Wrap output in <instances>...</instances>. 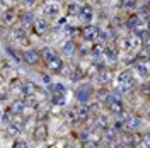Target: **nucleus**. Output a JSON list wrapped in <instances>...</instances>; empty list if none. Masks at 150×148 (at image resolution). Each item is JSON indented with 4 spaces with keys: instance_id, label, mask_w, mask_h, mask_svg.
I'll use <instances>...</instances> for the list:
<instances>
[{
    "instance_id": "f257e3e1",
    "label": "nucleus",
    "mask_w": 150,
    "mask_h": 148,
    "mask_svg": "<svg viewBox=\"0 0 150 148\" xmlns=\"http://www.w3.org/2000/svg\"><path fill=\"white\" fill-rule=\"evenodd\" d=\"M118 85H120V90L121 92H130L131 89L135 87V77L130 70H125L118 75Z\"/></svg>"
},
{
    "instance_id": "f03ea898",
    "label": "nucleus",
    "mask_w": 150,
    "mask_h": 148,
    "mask_svg": "<svg viewBox=\"0 0 150 148\" xmlns=\"http://www.w3.org/2000/svg\"><path fill=\"white\" fill-rule=\"evenodd\" d=\"M121 48L128 53H133L140 48V41L137 39V36H126L121 39Z\"/></svg>"
},
{
    "instance_id": "7ed1b4c3",
    "label": "nucleus",
    "mask_w": 150,
    "mask_h": 148,
    "mask_svg": "<svg viewBox=\"0 0 150 148\" xmlns=\"http://www.w3.org/2000/svg\"><path fill=\"white\" fill-rule=\"evenodd\" d=\"M22 61H26L28 65H36L38 61H39V51L38 49H34V48H28V49H24L22 51Z\"/></svg>"
},
{
    "instance_id": "20e7f679",
    "label": "nucleus",
    "mask_w": 150,
    "mask_h": 148,
    "mask_svg": "<svg viewBox=\"0 0 150 148\" xmlns=\"http://www.w3.org/2000/svg\"><path fill=\"white\" fill-rule=\"evenodd\" d=\"M99 32H101V29L97 27V26H92V24H87V26L82 29V36H84V39H87V41H96Z\"/></svg>"
},
{
    "instance_id": "39448f33",
    "label": "nucleus",
    "mask_w": 150,
    "mask_h": 148,
    "mask_svg": "<svg viewBox=\"0 0 150 148\" xmlns=\"http://www.w3.org/2000/svg\"><path fill=\"white\" fill-rule=\"evenodd\" d=\"M43 12H45V16L50 19H56L60 16V7L56 5L55 2H48L43 5Z\"/></svg>"
},
{
    "instance_id": "423d86ee",
    "label": "nucleus",
    "mask_w": 150,
    "mask_h": 148,
    "mask_svg": "<svg viewBox=\"0 0 150 148\" xmlns=\"http://www.w3.org/2000/svg\"><path fill=\"white\" fill-rule=\"evenodd\" d=\"M91 92H92V89H91V85H85L82 89H79L77 90V101L80 102V104H87L89 99H91Z\"/></svg>"
},
{
    "instance_id": "0eeeda50",
    "label": "nucleus",
    "mask_w": 150,
    "mask_h": 148,
    "mask_svg": "<svg viewBox=\"0 0 150 148\" xmlns=\"http://www.w3.org/2000/svg\"><path fill=\"white\" fill-rule=\"evenodd\" d=\"M33 27H34V32H36L38 36H43L45 32H48L50 24H48L46 19H36V20H34V24H33Z\"/></svg>"
},
{
    "instance_id": "6e6552de",
    "label": "nucleus",
    "mask_w": 150,
    "mask_h": 148,
    "mask_svg": "<svg viewBox=\"0 0 150 148\" xmlns=\"http://www.w3.org/2000/svg\"><path fill=\"white\" fill-rule=\"evenodd\" d=\"M16 19H17V12L14 9H7L2 12V22L5 24V26H12V24H16Z\"/></svg>"
},
{
    "instance_id": "1a4fd4ad",
    "label": "nucleus",
    "mask_w": 150,
    "mask_h": 148,
    "mask_svg": "<svg viewBox=\"0 0 150 148\" xmlns=\"http://www.w3.org/2000/svg\"><path fill=\"white\" fill-rule=\"evenodd\" d=\"M125 126L131 131H138L142 128V119L138 116H128L126 121H125Z\"/></svg>"
},
{
    "instance_id": "9d476101",
    "label": "nucleus",
    "mask_w": 150,
    "mask_h": 148,
    "mask_svg": "<svg viewBox=\"0 0 150 148\" xmlns=\"http://www.w3.org/2000/svg\"><path fill=\"white\" fill-rule=\"evenodd\" d=\"M21 92H22V95L28 99V97H31V95H34V94L38 92V85L36 83H33V82H22Z\"/></svg>"
},
{
    "instance_id": "9b49d317",
    "label": "nucleus",
    "mask_w": 150,
    "mask_h": 148,
    "mask_svg": "<svg viewBox=\"0 0 150 148\" xmlns=\"http://www.w3.org/2000/svg\"><path fill=\"white\" fill-rule=\"evenodd\" d=\"M125 24H126V27L130 29V31H133V32H135V31L142 29L140 27V26H142V19L138 17L137 14H133V16H130V17L126 19V22H125Z\"/></svg>"
},
{
    "instance_id": "f8f14e48",
    "label": "nucleus",
    "mask_w": 150,
    "mask_h": 148,
    "mask_svg": "<svg viewBox=\"0 0 150 148\" xmlns=\"http://www.w3.org/2000/svg\"><path fill=\"white\" fill-rule=\"evenodd\" d=\"M34 14L33 12H24L22 16H21V27L22 29H28V27H33V24H34Z\"/></svg>"
},
{
    "instance_id": "ddd939ff",
    "label": "nucleus",
    "mask_w": 150,
    "mask_h": 148,
    "mask_svg": "<svg viewBox=\"0 0 150 148\" xmlns=\"http://www.w3.org/2000/svg\"><path fill=\"white\" fill-rule=\"evenodd\" d=\"M48 136V128L46 124H43V123H38L36 128H34V140L38 141H43V140H46Z\"/></svg>"
},
{
    "instance_id": "4468645a",
    "label": "nucleus",
    "mask_w": 150,
    "mask_h": 148,
    "mask_svg": "<svg viewBox=\"0 0 150 148\" xmlns=\"http://www.w3.org/2000/svg\"><path fill=\"white\" fill-rule=\"evenodd\" d=\"M48 68H50V72H53V73H60L62 70H63V60L60 58V56H55L50 63H46Z\"/></svg>"
},
{
    "instance_id": "2eb2a0df",
    "label": "nucleus",
    "mask_w": 150,
    "mask_h": 148,
    "mask_svg": "<svg viewBox=\"0 0 150 148\" xmlns=\"http://www.w3.org/2000/svg\"><path fill=\"white\" fill-rule=\"evenodd\" d=\"M26 107H28V104L24 101H21V99H17V101L12 102L10 112H12V114H24V112H26Z\"/></svg>"
},
{
    "instance_id": "dca6fc26",
    "label": "nucleus",
    "mask_w": 150,
    "mask_h": 148,
    "mask_svg": "<svg viewBox=\"0 0 150 148\" xmlns=\"http://www.w3.org/2000/svg\"><path fill=\"white\" fill-rule=\"evenodd\" d=\"M79 16L82 17V20H84V22H87V24H89V22L94 19L92 7H91V5H84V7H80V14H79Z\"/></svg>"
},
{
    "instance_id": "f3484780",
    "label": "nucleus",
    "mask_w": 150,
    "mask_h": 148,
    "mask_svg": "<svg viewBox=\"0 0 150 148\" xmlns=\"http://www.w3.org/2000/svg\"><path fill=\"white\" fill-rule=\"evenodd\" d=\"M109 124H111V123H109V118H108V116H106V114H99V116H97V118H96V130H108V128H109Z\"/></svg>"
},
{
    "instance_id": "a211bd4d",
    "label": "nucleus",
    "mask_w": 150,
    "mask_h": 148,
    "mask_svg": "<svg viewBox=\"0 0 150 148\" xmlns=\"http://www.w3.org/2000/svg\"><path fill=\"white\" fill-rule=\"evenodd\" d=\"M108 106H109V111L116 116H120L125 112V107H123V102L121 101H108Z\"/></svg>"
},
{
    "instance_id": "6ab92c4d",
    "label": "nucleus",
    "mask_w": 150,
    "mask_h": 148,
    "mask_svg": "<svg viewBox=\"0 0 150 148\" xmlns=\"http://www.w3.org/2000/svg\"><path fill=\"white\" fill-rule=\"evenodd\" d=\"M39 56H41V58H43L46 63H50V61H51V60H53V58L56 56V51L53 49V48L46 46V48H43V49L39 51Z\"/></svg>"
},
{
    "instance_id": "aec40b11",
    "label": "nucleus",
    "mask_w": 150,
    "mask_h": 148,
    "mask_svg": "<svg viewBox=\"0 0 150 148\" xmlns=\"http://www.w3.org/2000/svg\"><path fill=\"white\" fill-rule=\"evenodd\" d=\"M75 114H77V119H87L89 116H91V112H89V107H87V104H80L79 107H77V111H75Z\"/></svg>"
},
{
    "instance_id": "412c9836",
    "label": "nucleus",
    "mask_w": 150,
    "mask_h": 148,
    "mask_svg": "<svg viewBox=\"0 0 150 148\" xmlns=\"http://www.w3.org/2000/svg\"><path fill=\"white\" fill-rule=\"evenodd\" d=\"M21 131H22V128H21L19 124H16V123H9V126H7V135H9V136L16 138V136L21 135Z\"/></svg>"
},
{
    "instance_id": "4be33fe9",
    "label": "nucleus",
    "mask_w": 150,
    "mask_h": 148,
    "mask_svg": "<svg viewBox=\"0 0 150 148\" xmlns=\"http://www.w3.org/2000/svg\"><path fill=\"white\" fill-rule=\"evenodd\" d=\"M103 55L106 56L108 61H116V60H118V51H116L114 48H104Z\"/></svg>"
},
{
    "instance_id": "5701e85b",
    "label": "nucleus",
    "mask_w": 150,
    "mask_h": 148,
    "mask_svg": "<svg viewBox=\"0 0 150 148\" xmlns=\"http://www.w3.org/2000/svg\"><path fill=\"white\" fill-rule=\"evenodd\" d=\"M121 7L125 10H128V12H133V10L138 9V2H137V0H123Z\"/></svg>"
},
{
    "instance_id": "b1692460",
    "label": "nucleus",
    "mask_w": 150,
    "mask_h": 148,
    "mask_svg": "<svg viewBox=\"0 0 150 148\" xmlns=\"http://www.w3.org/2000/svg\"><path fill=\"white\" fill-rule=\"evenodd\" d=\"M63 53L68 56H72L77 53V44H75L74 41H67L65 44H63Z\"/></svg>"
},
{
    "instance_id": "393cba45",
    "label": "nucleus",
    "mask_w": 150,
    "mask_h": 148,
    "mask_svg": "<svg viewBox=\"0 0 150 148\" xmlns=\"http://www.w3.org/2000/svg\"><path fill=\"white\" fill-rule=\"evenodd\" d=\"M97 78H99L101 83H109L112 80V73L109 72V70H101L99 75H97Z\"/></svg>"
},
{
    "instance_id": "a878e982",
    "label": "nucleus",
    "mask_w": 150,
    "mask_h": 148,
    "mask_svg": "<svg viewBox=\"0 0 150 148\" xmlns=\"http://www.w3.org/2000/svg\"><path fill=\"white\" fill-rule=\"evenodd\" d=\"M51 102H53V107H63V106H65V95L55 94L53 99H51Z\"/></svg>"
},
{
    "instance_id": "bb28decb",
    "label": "nucleus",
    "mask_w": 150,
    "mask_h": 148,
    "mask_svg": "<svg viewBox=\"0 0 150 148\" xmlns=\"http://www.w3.org/2000/svg\"><path fill=\"white\" fill-rule=\"evenodd\" d=\"M67 14H68V16H79V14H80V5H77L74 2L68 4V5H67Z\"/></svg>"
},
{
    "instance_id": "cd10ccee",
    "label": "nucleus",
    "mask_w": 150,
    "mask_h": 148,
    "mask_svg": "<svg viewBox=\"0 0 150 148\" xmlns=\"http://www.w3.org/2000/svg\"><path fill=\"white\" fill-rule=\"evenodd\" d=\"M103 140L106 141V143H116V131L114 130H106V133H104Z\"/></svg>"
},
{
    "instance_id": "c85d7f7f",
    "label": "nucleus",
    "mask_w": 150,
    "mask_h": 148,
    "mask_svg": "<svg viewBox=\"0 0 150 148\" xmlns=\"http://www.w3.org/2000/svg\"><path fill=\"white\" fill-rule=\"evenodd\" d=\"M135 70H137V73L140 75V77H143V78H147V77H149V68H147V65H142V63H137V66H135Z\"/></svg>"
},
{
    "instance_id": "c756f323",
    "label": "nucleus",
    "mask_w": 150,
    "mask_h": 148,
    "mask_svg": "<svg viewBox=\"0 0 150 148\" xmlns=\"http://www.w3.org/2000/svg\"><path fill=\"white\" fill-rule=\"evenodd\" d=\"M97 102H108V97H109V90H106V89H101V90H97Z\"/></svg>"
},
{
    "instance_id": "7c9ffc66",
    "label": "nucleus",
    "mask_w": 150,
    "mask_h": 148,
    "mask_svg": "<svg viewBox=\"0 0 150 148\" xmlns=\"http://www.w3.org/2000/svg\"><path fill=\"white\" fill-rule=\"evenodd\" d=\"M65 121L68 123V124L77 123V114H75V111H67L65 112Z\"/></svg>"
},
{
    "instance_id": "2f4dec72",
    "label": "nucleus",
    "mask_w": 150,
    "mask_h": 148,
    "mask_svg": "<svg viewBox=\"0 0 150 148\" xmlns=\"http://www.w3.org/2000/svg\"><path fill=\"white\" fill-rule=\"evenodd\" d=\"M50 89L53 90L55 94H60V95H65V87L62 85V83H53V85H50Z\"/></svg>"
},
{
    "instance_id": "473e14b6",
    "label": "nucleus",
    "mask_w": 150,
    "mask_h": 148,
    "mask_svg": "<svg viewBox=\"0 0 150 148\" xmlns=\"http://www.w3.org/2000/svg\"><path fill=\"white\" fill-rule=\"evenodd\" d=\"M138 17H143L145 20L149 19V5H143V7H138V14H137Z\"/></svg>"
},
{
    "instance_id": "72a5a7b5",
    "label": "nucleus",
    "mask_w": 150,
    "mask_h": 148,
    "mask_svg": "<svg viewBox=\"0 0 150 148\" xmlns=\"http://www.w3.org/2000/svg\"><path fill=\"white\" fill-rule=\"evenodd\" d=\"M111 26H112V29H118V27H121V26H125V22H123L121 17H112L111 19Z\"/></svg>"
},
{
    "instance_id": "f704fd0d",
    "label": "nucleus",
    "mask_w": 150,
    "mask_h": 148,
    "mask_svg": "<svg viewBox=\"0 0 150 148\" xmlns=\"http://www.w3.org/2000/svg\"><path fill=\"white\" fill-rule=\"evenodd\" d=\"M21 87H22V80L21 78H12L10 80V89L14 90V89H19L21 90Z\"/></svg>"
},
{
    "instance_id": "c9c22d12",
    "label": "nucleus",
    "mask_w": 150,
    "mask_h": 148,
    "mask_svg": "<svg viewBox=\"0 0 150 148\" xmlns=\"http://www.w3.org/2000/svg\"><path fill=\"white\" fill-rule=\"evenodd\" d=\"M104 51V46H101V44H97V46L92 48V56H96V58H99V56L103 55Z\"/></svg>"
},
{
    "instance_id": "e433bc0d",
    "label": "nucleus",
    "mask_w": 150,
    "mask_h": 148,
    "mask_svg": "<svg viewBox=\"0 0 150 148\" xmlns=\"http://www.w3.org/2000/svg\"><path fill=\"white\" fill-rule=\"evenodd\" d=\"M14 36L17 37V39L24 37V36H26V29H22V27H16V29H14Z\"/></svg>"
},
{
    "instance_id": "4c0bfd02",
    "label": "nucleus",
    "mask_w": 150,
    "mask_h": 148,
    "mask_svg": "<svg viewBox=\"0 0 150 148\" xmlns=\"http://www.w3.org/2000/svg\"><path fill=\"white\" fill-rule=\"evenodd\" d=\"M36 4H38V0H22V5H24L26 9H33Z\"/></svg>"
},
{
    "instance_id": "58836bf2",
    "label": "nucleus",
    "mask_w": 150,
    "mask_h": 148,
    "mask_svg": "<svg viewBox=\"0 0 150 148\" xmlns=\"http://www.w3.org/2000/svg\"><path fill=\"white\" fill-rule=\"evenodd\" d=\"M19 44H21V46H24L26 49H28V46H29V37L28 36L21 37V39H19Z\"/></svg>"
},
{
    "instance_id": "ea45409f",
    "label": "nucleus",
    "mask_w": 150,
    "mask_h": 148,
    "mask_svg": "<svg viewBox=\"0 0 150 148\" xmlns=\"http://www.w3.org/2000/svg\"><path fill=\"white\" fill-rule=\"evenodd\" d=\"M14 148H29V145L26 143V141H22V140H17L16 145H14Z\"/></svg>"
},
{
    "instance_id": "a19ab883",
    "label": "nucleus",
    "mask_w": 150,
    "mask_h": 148,
    "mask_svg": "<svg viewBox=\"0 0 150 148\" xmlns=\"http://www.w3.org/2000/svg\"><path fill=\"white\" fill-rule=\"evenodd\" d=\"M41 82L45 83V85H51V78L48 75H41Z\"/></svg>"
},
{
    "instance_id": "79ce46f5",
    "label": "nucleus",
    "mask_w": 150,
    "mask_h": 148,
    "mask_svg": "<svg viewBox=\"0 0 150 148\" xmlns=\"http://www.w3.org/2000/svg\"><path fill=\"white\" fill-rule=\"evenodd\" d=\"M2 123H10V114H7V112H4V114H2Z\"/></svg>"
},
{
    "instance_id": "37998d69",
    "label": "nucleus",
    "mask_w": 150,
    "mask_h": 148,
    "mask_svg": "<svg viewBox=\"0 0 150 148\" xmlns=\"http://www.w3.org/2000/svg\"><path fill=\"white\" fill-rule=\"evenodd\" d=\"M7 97H9V94H7V90H0V101H7Z\"/></svg>"
},
{
    "instance_id": "c03bdc74",
    "label": "nucleus",
    "mask_w": 150,
    "mask_h": 148,
    "mask_svg": "<svg viewBox=\"0 0 150 148\" xmlns=\"http://www.w3.org/2000/svg\"><path fill=\"white\" fill-rule=\"evenodd\" d=\"M142 92H143V95H147V94H149V87H147V83L142 87Z\"/></svg>"
},
{
    "instance_id": "a18cd8bd",
    "label": "nucleus",
    "mask_w": 150,
    "mask_h": 148,
    "mask_svg": "<svg viewBox=\"0 0 150 148\" xmlns=\"http://www.w3.org/2000/svg\"><path fill=\"white\" fill-rule=\"evenodd\" d=\"M111 148H125V147H123L121 143H112V147H111Z\"/></svg>"
},
{
    "instance_id": "49530a36",
    "label": "nucleus",
    "mask_w": 150,
    "mask_h": 148,
    "mask_svg": "<svg viewBox=\"0 0 150 148\" xmlns=\"http://www.w3.org/2000/svg\"><path fill=\"white\" fill-rule=\"evenodd\" d=\"M63 148H75V147H74V145H65Z\"/></svg>"
},
{
    "instance_id": "de8ad7c7",
    "label": "nucleus",
    "mask_w": 150,
    "mask_h": 148,
    "mask_svg": "<svg viewBox=\"0 0 150 148\" xmlns=\"http://www.w3.org/2000/svg\"><path fill=\"white\" fill-rule=\"evenodd\" d=\"M2 114H4V111H2V109H0V119H2Z\"/></svg>"
},
{
    "instance_id": "09e8293b",
    "label": "nucleus",
    "mask_w": 150,
    "mask_h": 148,
    "mask_svg": "<svg viewBox=\"0 0 150 148\" xmlns=\"http://www.w3.org/2000/svg\"><path fill=\"white\" fill-rule=\"evenodd\" d=\"M9 2H16V0H9Z\"/></svg>"
},
{
    "instance_id": "8fccbe9b",
    "label": "nucleus",
    "mask_w": 150,
    "mask_h": 148,
    "mask_svg": "<svg viewBox=\"0 0 150 148\" xmlns=\"http://www.w3.org/2000/svg\"><path fill=\"white\" fill-rule=\"evenodd\" d=\"M56 2H58V0H55V4H56Z\"/></svg>"
}]
</instances>
